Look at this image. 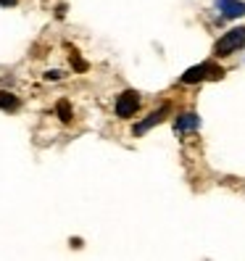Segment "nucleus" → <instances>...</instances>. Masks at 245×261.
Masks as SVG:
<instances>
[{
	"instance_id": "9d476101",
	"label": "nucleus",
	"mask_w": 245,
	"mask_h": 261,
	"mask_svg": "<svg viewBox=\"0 0 245 261\" xmlns=\"http://www.w3.org/2000/svg\"><path fill=\"white\" fill-rule=\"evenodd\" d=\"M61 76H64L61 71H48V74H45V80H61Z\"/></svg>"
},
{
	"instance_id": "f03ea898",
	"label": "nucleus",
	"mask_w": 245,
	"mask_h": 261,
	"mask_svg": "<svg viewBox=\"0 0 245 261\" xmlns=\"http://www.w3.org/2000/svg\"><path fill=\"white\" fill-rule=\"evenodd\" d=\"M245 45V27H235V29H229V32L213 45V53L216 56H232L235 50H240Z\"/></svg>"
},
{
	"instance_id": "20e7f679",
	"label": "nucleus",
	"mask_w": 245,
	"mask_h": 261,
	"mask_svg": "<svg viewBox=\"0 0 245 261\" xmlns=\"http://www.w3.org/2000/svg\"><path fill=\"white\" fill-rule=\"evenodd\" d=\"M166 114H169V106H161L158 111H153L148 119H143V121H140V124H134V127H132V135H137V137H140V135H145L148 129H153V127H156L158 121H164V119H166Z\"/></svg>"
},
{
	"instance_id": "9b49d317",
	"label": "nucleus",
	"mask_w": 245,
	"mask_h": 261,
	"mask_svg": "<svg viewBox=\"0 0 245 261\" xmlns=\"http://www.w3.org/2000/svg\"><path fill=\"white\" fill-rule=\"evenodd\" d=\"M0 6H16V0H0Z\"/></svg>"
},
{
	"instance_id": "7ed1b4c3",
	"label": "nucleus",
	"mask_w": 245,
	"mask_h": 261,
	"mask_svg": "<svg viewBox=\"0 0 245 261\" xmlns=\"http://www.w3.org/2000/svg\"><path fill=\"white\" fill-rule=\"evenodd\" d=\"M137 109H140V95H137L134 90H127V93L119 95V100H116V116H119V119L134 116Z\"/></svg>"
},
{
	"instance_id": "0eeeda50",
	"label": "nucleus",
	"mask_w": 245,
	"mask_h": 261,
	"mask_svg": "<svg viewBox=\"0 0 245 261\" xmlns=\"http://www.w3.org/2000/svg\"><path fill=\"white\" fill-rule=\"evenodd\" d=\"M0 109H6V111L19 109V98L11 95V93H6V90H0Z\"/></svg>"
},
{
	"instance_id": "f257e3e1",
	"label": "nucleus",
	"mask_w": 245,
	"mask_h": 261,
	"mask_svg": "<svg viewBox=\"0 0 245 261\" xmlns=\"http://www.w3.org/2000/svg\"><path fill=\"white\" fill-rule=\"evenodd\" d=\"M224 76V69L213 61H206V64H198V66H190L185 74H182V82L185 85H195V82H203V80H222Z\"/></svg>"
},
{
	"instance_id": "39448f33",
	"label": "nucleus",
	"mask_w": 245,
	"mask_h": 261,
	"mask_svg": "<svg viewBox=\"0 0 245 261\" xmlns=\"http://www.w3.org/2000/svg\"><path fill=\"white\" fill-rule=\"evenodd\" d=\"M216 8L222 11L224 19H240V16H245V3H242V0H216Z\"/></svg>"
},
{
	"instance_id": "423d86ee",
	"label": "nucleus",
	"mask_w": 245,
	"mask_h": 261,
	"mask_svg": "<svg viewBox=\"0 0 245 261\" xmlns=\"http://www.w3.org/2000/svg\"><path fill=\"white\" fill-rule=\"evenodd\" d=\"M198 127H201V116H198V114H182L177 119V124H174L177 132H193Z\"/></svg>"
},
{
	"instance_id": "1a4fd4ad",
	"label": "nucleus",
	"mask_w": 245,
	"mask_h": 261,
	"mask_svg": "<svg viewBox=\"0 0 245 261\" xmlns=\"http://www.w3.org/2000/svg\"><path fill=\"white\" fill-rule=\"evenodd\" d=\"M71 66H74L76 71H85V69H87V64H85V61H82L79 56H76V53L71 56Z\"/></svg>"
},
{
	"instance_id": "6e6552de",
	"label": "nucleus",
	"mask_w": 245,
	"mask_h": 261,
	"mask_svg": "<svg viewBox=\"0 0 245 261\" xmlns=\"http://www.w3.org/2000/svg\"><path fill=\"white\" fill-rule=\"evenodd\" d=\"M56 114H58V119L64 121V124H69V121H71V106H69V100H58Z\"/></svg>"
}]
</instances>
